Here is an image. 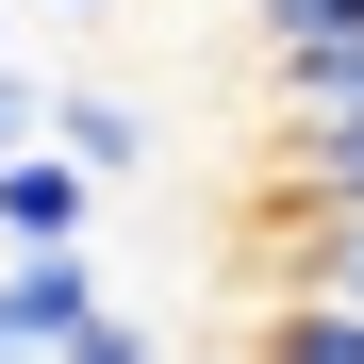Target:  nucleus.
Instances as JSON below:
<instances>
[{"mask_svg": "<svg viewBox=\"0 0 364 364\" xmlns=\"http://www.w3.org/2000/svg\"><path fill=\"white\" fill-rule=\"evenodd\" d=\"M0 67H17V50H0Z\"/></svg>", "mask_w": 364, "mask_h": 364, "instance_id": "nucleus-11", "label": "nucleus"}, {"mask_svg": "<svg viewBox=\"0 0 364 364\" xmlns=\"http://www.w3.org/2000/svg\"><path fill=\"white\" fill-rule=\"evenodd\" d=\"M265 298H348V315H364V215L282 199V215H265Z\"/></svg>", "mask_w": 364, "mask_h": 364, "instance_id": "nucleus-3", "label": "nucleus"}, {"mask_svg": "<svg viewBox=\"0 0 364 364\" xmlns=\"http://www.w3.org/2000/svg\"><path fill=\"white\" fill-rule=\"evenodd\" d=\"M100 315H116L100 249H0V364H67Z\"/></svg>", "mask_w": 364, "mask_h": 364, "instance_id": "nucleus-1", "label": "nucleus"}, {"mask_svg": "<svg viewBox=\"0 0 364 364\" xmlns=\"http://www.w3.org/2000/svg\"><path fill=\"white\" fill-rule=\"evenodd\" d=\"M67 364H166V348H149V315H100V331H83Z\"/></svg>", "mask_w": 364, "mask_h": 364, "instance_id": "nucleus-9", "label": "nucleus"}, {"mask_svg": "<svg viewBox=\"0 0 364 364\" xmlns=\"http://www.w3.org/2000/svg\"><path fill=\"white\" fill-rule=\"evenodd\" d=\"M50 17H116V0H50Z\"/></svg>", "mask_w": 364, "mask_h": 364, "instance_id": "nucleus-10", "label": "nucleus"}, {"mask_svg": "<svg viewBox=\"0 0 364 364\" xmlns=\"http://www.w3.org/2000/svg\"><path fill=\"white\" fill-rule=\"evenodd\" d=\"M265 182L315 199V215H364V133H298V116H282V133H265Z\"/></svg>", "mask_w": 364, "mask_h": 364, "instance_id": "nucleus-5", "label": "nucleus"}, {"mask_svg": "<svg viewBox=\"0 0 364 364\" xmlns=\"http://www.w3.org/2000/svg\"><path fill=\"white\" fill-rule=\"evenodd\" d=\"M249 364H364V315H348V298H265Z\"/></svg>", "mask_w": 364, "mask_h": 364, "instance_id": "nucleus-6", "label": "nucleus"}, {"mask_svg": "<svg viewBox=\"0 0 364 364\" xmlns=\"http://www.w3.org/2000/svg\"><path fill=\"white\" fill-rule=\"evenodd\" d=\"M100 199H116V182H83L67 149H17V166H0V249H100Z\"/></svg>", "mask_w": 364, "mask_h": 364, "instance_id": "nucleus-2", "label": "nucleus"}, {"mask_svg": "<svg viewBox=\"0 0 364 364\" xmlns=\"http://www.w3.org/2000/svg\"><path fill=\"white\" fill-rule=\"evenodd\" d=\"M50 149H67L83 182H133L149 166V100L133 83H50Z\"/></svg>", "mask_w": 364, "mask_h": 364, "instance_id": "nucleus-4", "label": "nucleus"}, {"mask_svg": "<svg viewBox=\"0 0 364 364\" xmlns=\"http://www.w3.org/2000/svg\"><path fill=\"white\" fill-rule=\"evenodd\" d=\"M33 133H50V83H33V67H0V166H17Z\"/></svg>", "mask_w": 364, "mask_h": 364, "instance_id": "nucleus-8", "label": "nucleus"}, {"mask_svg": "<svg viewBox=\"0 0 364 364\" xmlns=\"http://www.w3.org/2000/svg\"><path fill=\"white\" fill-rule=\"evenodd\" d=\"M232 17H249L265 67H298V50H364V0H232Z\"/></svg>", "mask_w": 364, "mask_h": 364, "instance_id": "nucleus-7", "label": "nucleus"}]
</instances>
